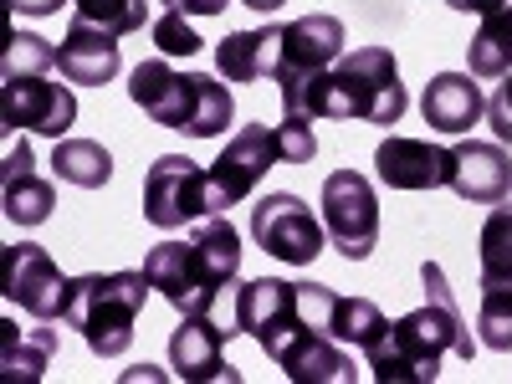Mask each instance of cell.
Wrapping results in <instances>:
<instances>
[{
  "label": "cell",
  "instance_id": "6da1fadb",
  "mask_svg": "<svg viewBox=\"0 0 512 384\" xmlns=\"http://www.w3.org/2000/svg\"><path fill=\"white\" fill-rule=\"evenodd\" d=\"M333 287L323 282H287V277H256L241 282L231 333L256 338V349L277 359L297 384H354L359 369L349 344L333 338Z\"/></svg>",
  "mask_w": 512,
  "mask_h": 384
},
{
  "label": "cell",
  "instance_id": "7a4b0ae2",
  "mask_svg": "<svg viewBox=\"0 0 512 384\" xmlns=\"http://www.w3.org/2000/svg\"><path fill=\"white\" fill-rule=\"evenodd\" d=\"M420 282H425V303L415 313L395 318V323H384V333L364 349L369 374L379 384H436L446 354H461V359L477 354V338H472V328H466V318L456 308L446 267L425 262Z\"/></svg>",
  "mask_w": 512,
  "mask_h": 384
},
{
  "label": "cell",
  "instance_id": "3957f363",
  "mask_svg": "<svg viewBox=\"0 0 512 384\" xmlns=\"http://www.w3.org/2000/svg\"><path fill=\"white\" fill-rule=\"evenodd\" d=\"M282 88V118L313 123V118H359L395 128L410 108V93L400 82V62L384 47H359L349 57H338L318 77H292L277 82Z\"/></svg>",
  "mask_w": 512,
  "mask_h": 384
},
{
  "label": "cell",
  "instance_id": "277c9868",
  "mask_svg": "<svg viewBox=\"0 0 512 384\" xmlns=\"http://www.w3.org/2000/svg\"><path fill=\"white\" fill-rule=\"evenodd\" d=\"M144 272L180 318H210V308L241 272V236L226 216H205L190 241H159L144 256Z\"/></svg>",
  "mask_w": 512,
  "mask_h": 384
},
{
  "label": "cell",
  "instance_id": "5b68a950",
  "mask_svg": "<svg viewBox=\"0 0 512 384\" xmlns=\"http://www.w3.org/2000/svg\"><path fill=\"white\" fill-rule=\"evenodd\" d=\"M128 98L159 128H180L185 139H221L236 118L226 82L205 72H175L164 57H149L128 72Z\"/></svg>",
  "mask_w": 512,
  "mask_h": 384
},
{
  "label": "cell",
  "instance_id": "8992f818",
  "mask_svg": "<svg viewBox=\"0 0 512 384\" xmlns=\"http://www.w3.org/2000/svg\"><path fill=\"white\" fill-rule=\"evenodd\" d=\"M149 272H82L72 277L67 287V313L62 323L82 333V344H88L98 359H118L128 354L134 344V328H139V313L149 303Z\"/></svg>",
  "mask_w": 512,
  "mask_h": 384
},
{
  "label": "cell",
  "instance_id": "52a82bcc",
  "mask_svg": "<svg viewBox=\"0 0 512 384\" xmlns=\"http://www.w3.org/2000/svg\"><path fill=\"white\" fill-rule=\"evenodd\" d=\"M205 216H216L210 210V169H200L190 154H159L144 175V221L154 231H180Z\"/></svg>",
  "mask_w": 512,
  "mask_h": 384
},
{
  "label": "cell",
  "instance_id": "ba28073f",
  "mask_svg": "<svg viewBox=\"0 0 512 384\" xmlns=\"http://www.w3.org/2000/svg\"><path fill=\"white\" fill-rule=\"evenodd\" d=\"M67 287H72V277H62V267L47 256V246L16 241L0 251V297L11 308L31 313L36 323H57L67 313Z\"/></svg>",
  "mask_w": 512,
  "mask_h": 384
},
{
  "label": "cell",
  "instance_id": "9c48e42d",
  "mask_svg": "<svg viewBox=\"0 0 512 384\" xmlns=\"http://www.w3.org/2000/svg\"><path fill=\"white\" fill-rule=\"evenodd\" d=\"M323 226L344 262H364L379 241V200L359 169H333L323 180Z\"/></svg>",
  "mask_w": 512,
  "mask_h": 384
},
{
  "label": "cell",
  "instance_id": "30bf717a",
  "mask_svg": "<svg viewBox=\"0 0 512 384\" xmlns=\"http://www.w3.org/2000/svg\"><path fill=\"white\" fill-rule=\"evenodd\" d=\"M272 164H282L277 128H267V123H241L236 139L221 149V159L210 164V210H216V216H226L231 205H241L256 185H262V175H267Z\"/></svg>",
  "mask_w": 512,
  "mask_h": 384
},
{
  "label": "cell",
  "instance_id": "8fae6325",
  "mask_svg": "<svg viewBox=\"0 0 512 384\" xmlns=\"http://www.w3.org/2000/svg\"><path fill=\"white\" fill-rule=\"evenodd\" d=\"M251 241L287 267H313L323 251V226L297 195L277 190L251 205Z\"/></svg>",
  "mask_w": 512,
  "mask_h": 384
},
{
  "label": "cell",
  "instance_id": "7c38bea8",
  "mask_svg": "<svg viewBox=\"0 0 512 384\" xmlns=\"http://www.w3.org/2000/svg\"><path fill=\"white\" fill-rule=\"evenodd\" d=\"M0 123L6 128H26V134H41V139H67V128L77 123V98L62 82H47V77H6L0 88Z\"/></svg>",
  "mask_w": 512,
  "mask_h": 384
},
{
  "label": "cell",
  "instance_id": "4fadbf2b",
  "mask_svg": "<svg viewBox=\"0 0 512 384\" xmlns=\"http://www.w3.org/2000/svg\"><path fill=\"white\" fill-rule=\"evenodd\" d=\"M374 175L384 190H441L456 175V154L441 144H425V139L390 134L374 149Z\"/></svg>",
  "mask_w": 512,
  "mask_h": 384
},
{
  "label": "cell",
  "instance_id": "5bb4252c",
  "mask_svg": "<svg viewBox=\"0 0 512 384\" xmlns=\"http://www.w3.org/2000/svg\"><path fill=\"white\" fill-rule=\"evenodd\" d=\"M344 57V21L338 16H297L282 26V67L272 82H292V77H318Z\"/></svg>",
  "mask_w": 512,
  "mask_h": 384
},
{
  "label": "cell",
  "instance_id": "9a60e30c",
  "mask_svg": "<svg viewBox=\"0 0 512 384\" xmlns=\"http://www.w3.org/2000/svg\"><path fill=\"white\" fill-rule=\"evenodd\" d=\"M0 205H6V221L21 226V231L47 226L52 210H57V190H52V180H41L36 154H31L26 139L6 154V164H0Z\"/></svg>",
  "mask_w": 512,
  "mask_h": 384
},
{
  "label": "cell",
  "instance_id": "2e32d148",
  "mask_svg": "<svg viewBox=\"0 0 512 384\" xmlns=\"http://www.w3.org/2000/svg\"><path fill=\"white\" fill-rule=\"evenodd\" d=\"M57 67H62L67 82H77V88H103V82H113L118 67H123L118 36L77 16L62 36V47H57Z\"/></svg>",
  "mask_w": 512,
  "mask_h": 384
},
{
  "label": "cell",
  "instance_id": "e0dca14e",
  "mask_svg": "<svg viewBox=\"0 0 512 384\" xmlns=\"http://www.w3.org/2000/svg\"><path fill=\"white\" fill-rule=\"evenodd\" d=\"M226 338H231V328H216L210 318H185L169 333V369L190 384L236 379V369L226 364Z\"/></svg>",
  "mask_w": 512,
  "mask_h": 384
},
{
  "label": "cell",
  "instance_id": "ac0fdd59",
  "mask_svg": "<svg viewBox=\"0 0 512 384\" xmlns=\"http://www.w3.org/2000/svg\"><path fill=\"white\" fill-rule=\"evenodd\" d=\"M420 113L436 134H466L487 118V98L472 72H436L420 93Z\"/></svg>",
  "mask_w": 512,
  "mask_h": 384
},
{
  "label": "cell",
  "instance_id": "d6986e66",
  "mask_svg": "<svg viewBox=\"0 0 512 384\" xmlns=\"http://www.w3.org/2000/svg\"><path fill=\"white\" fill-rule=\"evenodd\" d=\"M456 175H451V190L472 205H502L512 195V159L497 149V144H456Z\"/></svg>",
  "mask_w": 512,
  "mask_h": 384
},
{
  "label": "cell",
  "instance_id": "ffe728a7",
  "mask_svg": "<svg viewBox=\"0 0 512 384\" xmlns=\"http://www.w3.org/2000/svg\"><path fill=\"white\" fill-rule=\"evenodd\" d=\"M216 67L226 82H262L277 77L282 67V26H256V31H231L216 47Z\"/></svg>",
  "mask_w": 512,
  "mask_h": 384
},
{
  "label": "cell",
  "instance_id": "44dd1931",
  "mask_svg": "<svg viewBox=\"0 0 512 384\" xmlns=\"http://www.w3.org/2000/svg\"><path fill=\"white\" fill-rule=\"evenodd\" d=\"M52 354H57V328L16 333V323H0V374L11 384H36L47 374Z\"/></svg>",
  "mask_w": 512,
  "mask_h": 384
},
{
  "label": "cell",
  "instance_id": "7402d4cb",
  "mask_svg": "<svg viewBox=\"0 0 512 384\" xmlns=\"http://www.w3.org/2000/svg\"><path fill=\"white\" fill-rule=\"evenodd\" d=\"M52 175L62 185H77V190H103L113 180V154L103 144H93V139H57Z\"/></svg>",
  "mask_w": 512,
  "mask_h": 384
},
{
  "label": "cell",
  "instance_id": "603a6c76",
  "mask_svg": "<svg viewBox=\"0 0 512 384\" xmlns=\"http://www.w3.org/2000/svg\"><path fill=\"white\" fill-rule=\"evenodd\" d=\"M466 62H472V77H482V82L512 72V11L482 16L472 47H466Z\"/></svg>",
  "mask_w": 512,
  "mask_h": 384
},
{
  "label": "cell",
  "instance_id": "cb8c5ba5",
  "mask_svg": "<svg viewBox=\"0 0 512 384\" xmlns=\"http://www.w3.org/2000/svg\"><path fill=\"white\" fill-rule=\"evenodd\" d=\"M482 287H512V205H492V216L482 221Z\"/></svg>",
  "mask_w": 512,
  "mask_h": 384
},
{
  "label": "cell",
  "instance_id": "d4e9b609",
  "mask_svg": "<svg viewBox=\"0 0 512 384\" xmlns=\"http://www.w3.org/2000/svg\"><path fill=\"white\" fill-rule=\"evenodd\" d=\"M384 318L369 297H333V338L338 344H349V349H369L374 338L384 333Z\"/></svg>",
  "mask_w": 512,
  "mask_h": 384
},
{
  "label": "cell",
  "instance_id": "484cf974",
  "mask_svg": "<svg viewBox=\"0 0 512 384\" xmlns=\"http://www.w3.org/2000/svg\"><path fill=\"white\" fill-rule=\"evenodd\" d=\"M477 344L492 354L512 349V287H482L477 303Z\"/></svg>",
  "mask_w": 512,
  "mask_h": 384
},
{
  "label": "cell",
  "instance_id": "4316f807",
  "mask_svg": "<svg viewBox=\"0 0 512 384\" xmlns=\"http://www.w3.org/2000/svg\"><path fill=\"white\" fill-rule=\"evenodd\" d=\"M47 67H57V47H47V36H36V31H11L6 36L0 77H47Z\"/></svg>",
  "mask_w": 512,
  "mask_h": 384
},
{
  "label": "cell",
  "instance_id": "83f0119b",
  "mask_svg": "<svg viewBox=\"0 0 512 384\" xmlns=\"http://www.w3.org/2000/svg\"><path fill=\"white\" fill-rule=\"evenodd\" d=\"M82 21H93L113 36H134L149 21V0H72Z\"/></svg>",
  "mask_w": 512,
  "mask_h": 384
},
{
  "label": "cell",
  "instance_id": "f1b7e54d",
  "mask_svg": "<svg viewBox=\"0 0 512 384\" xmlns=\"http://www.w3.org/2000/svg\"><path fill=\"white\" fill-rule=\"evenodd\" d=\"M149 31H154V47H159V57H195V52L205 47V41L195 36V26H190L180 11H164V16H159Z\"/></svg>",
  "mask_w": 512,
  "mask_h": 384
},
{
  "label": "cell",
  "instance_id": "f546056e",
  "mask_svg": "<svg viewBox=\"0 0 512 384\" xmlns=\"http://www.w3.org/2000/svg\"><path fill=\"white\" fill-rule=\"evenodd\" d=\"M277 139H282V164H313V154H318L313 123H292V118H282V123H277Z\"/></svg>",
  "mask_w": 512,
  "mask_h": 384
},
{
  "label": "cell",
  "instance_id": "4dcf8cb0",
  "mask_svg": "<svg viewBox=\"0 0 512 384\" xmlns=\"http://www.w3.org/2000/svg\"><path fill=\"white\" fill-rule=\"evenodd\" d=\"M487 123H492V134L502 139V144H512V72H507V82L487 98Z\"/></svg>",
  "mask_w": 512,
  "mask_h": 384
},
{
  "label": "cell",
  "instance_id": "1f68e13d",
  "mask_svg": "<svg viewBox=\"0 0 512 384\" xmlns=\"http://www.w3.org/2000/svg\"><path fill=\"white\" fill-rule=\"evenodd\" d=\"M169 11H180V16H221L231 0H164Z\"/></svg>",
  "mask_w": 512,
  "mask_h": 384
},
{
  "label": "cell",
  "instance_id": "d6a6232c",
  "mask_svg": "<svg viewBox=\"0 0 512 384\" xmlns=\"http://www.w3.org/2000/svg\"><path fill=\"white\" fill-rule=\"evenodd\" d=\"M446 6L466 16H492V11H512V0H446Z\"/></svg>",
  "mask_w": 512,
  "mask_h": 384
},
{
  "label": "cell",
  "instance_id": "836d02e7",
  "mask_svg": "<svg viewBox=\"0 0 512 384\" xmlns=\"http://www.w3.org/2000/svg\"><path fill=\"white\" fill-rule=\"evenodd\" d=\"M11 11H21V16H57L62 0H11Z\"/></svg>",
  "mask_w": 512,
  "mask_h": 384
},
{
  "label": "cell",
  "instance_id": "e575fe53",
  "mask_svg": "<svg viewBox=\"0 0 512 384\" xmlns=\"http://www.w3.org/2000/svg\"><path fill=\"white\" fill-rule=\"evenodd\" d=\"M241 6H251L256 16H272V11H282V6H287V0H241Z\"/></svg>",
  "mask_w": 512,
  "mask_h": 384
}]
</instances>
